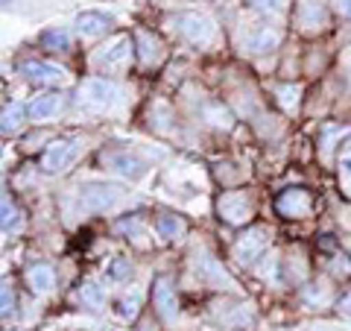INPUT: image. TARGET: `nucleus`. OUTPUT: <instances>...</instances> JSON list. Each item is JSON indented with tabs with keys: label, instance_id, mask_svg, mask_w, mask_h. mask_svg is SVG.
<instances>
[{
	"label": "nucleus",
	"instance_id": "9",
	"mask_svg": "<svg viewBox=\"0 0 351 331\" xmlns=\"http://www.w3.org/2000/svg\"><path fill=\"white\" fill-rule=\"evenodd\" d=\"M276 208L284 217H307L313 208V200L307 191H302V187H290V191H284L276 200Z\"/></svg>",
	"mask_w": 351,
	"mask_h": 331
},
{
	"label": "nucleus",
	"instance_id": "1",
	"mask_svg": "<svg viewBox=\"0 0 351 331\" xmlns=\"http://www.w3.org/2000/svg\"><path fill=\"white\" fill-rule=\"evenodd\" d=\"M170 24L184 41L199 44V47L211 44V38H214V21L199 15V12H176L170 18Z\"/></svg>",
	"mask_w": 351,
	"mask_h": 331
},
{
	"label": "nucleus",
	"instance_id": "32",
	"mask_svg": "<svg viewBox=\"0 0 351 331\" xmlns=\"http://www.w3.org/2000/svg\"><path fill=\"white\" fill-rule=\"evenodd\" d=\"M331 331H337V328H331ZM339 331H343V328H339Z\"/></svg>",
	"mask_w": 351,
	"mask_h": 331
},
{
	"label": "nucleus",
	"instance_id": "19",
	"mask_svg": "<svg viewBox=\"0 0 351 331\" xmlns=\"http://www.w3.org/2000/svg\"><path fill=\"white\" fill-rule=\"evenodd\" d=\"M24 115H29V109H24L21 103H9L3 109V124H0L3 135H12V132H18L21 124H24Z\"/></svg>",
	"mask_w": 351,
	"mask_h": 331
},
{
	"label": "nucleus",
	"instance_id": "31",
	"mask_svg": "<svg viewBox=\"0 0 351 331\" xmlns=\"http://www.w3.org/2000/svg\"><path fill=\"white\" fill-rule=\"evenodd\" d=\"M339 308H343L346 314H351V290H348V293L343 296V299H339Z\"/></svg>",
	"mask_w": 351,
	"mask_h": 331
},
{
	"label": "nucleus",
	"instance_id": "2",
	"mask_svg": "<svg viewBox=\"0 0 351 331\" xmlns=\"http://www.w3.org/2000/svg\"><path fill=\"white\" fill-rule=\"evenodd\" d=\"M120 200V187L117 185H108V182H88L80 187V208L82 212H91V214H100L114 208Z\"/></svg>",
	"mask_w": 351,
	"mask_h": 331
},
{
	"label": "nucleus",
	"instance_id": "23",
	"mask_svg": "<svg viewBox=\"0 0 351 331\" xmlns=\"http://www.w3.org/2000/svg\"><path fill=\"white\" fill-rule=\"evenodd\" d=\"M80 299H82V305H88V308H100V305H103L100 284H94V282H85L82 288H80Z\"/></svg>",
	"mask_w": 351,
	"mask_h": 331
},
{
	"label": "nucleus",
	"instance_id": "29",
	"mask_svg": "<svg viewBox=\"0 0 351 331\" xmlns=\"http://www.w3.org/2000/svg\"><path fill=\"white\" fill-rule=\"evenodd\" d=\"M112 275H114V279H123V275H129V261H117L112 267Z\"/></svg>",
	"mask_w": 351,
	"mask_h": 331
},
{
	"label": "nucleus",
	"instance_id": "30",
	"mask_svg": "<svg viewBox=\"0 0 351 331\" xmlns=\"http://www.w3.org/2000/svg\"><path fill=\"white\" fill-rule=\"evenodd\" d=\"M337 9H339V15L351 18V0H337Z\"/></svg>",
	"mask_w": 351,
	"mask_h": 331
},
{
	"label": "nucleus",
	"instance_id": "13",
	"mask_svg": "<svg viewBox=\"0 0 351 331\" xmlns=\"http://www.w3.org/2000/svg\"><path fill=\"white\" fill-rule=\"evenodd\" d=\"M278 44H281V30L278 27H258L255 32L246 36L243 47L249 53H269V50H276Z\"/></svg>",
	"mask_w": 351,
	"mask_h": 331
},
{
	"label": "nucleus",
	"instance_id": "24",
	"mask_svg": "<svg viewBox=\"0 0 351 331\" xmlns=\"http://www.w3.org/2000/svg\"><path fill=\"white\" fill-rule=\"evenodd\" d=\"M246 3H249L252 9H258V12H272V15H278V12H284L287 0H246Z\"/></svg>",
	"mask_w": 351,
	"mask_h": 331
},
{
	"label": "nucleus",
	"instance_id": "21",
	"mask_svg": "<svg viewBox=\"0 0 351 331\" xmlns=\"http://www.w3.org/2000/svg\"><path fill=\"white\" fill-rule=\"evenodd\" d=\"M0 223H3L6 235L21 226V212H18V205L12 203V196H9V194H3V217H0Z\"/></svg>",
	"mask_w": 351,
	"mask_h": 331
},
{
	"label": "nucleus",
	"instance_id": "8",
	"mask_svg": "<svg viewBox=\"0 0 351 331\" xmlns=\"http://www.w3.org/2000/svg\"><path fill=\"white\" fill-rule=\"evenodd\" d=\"M103 164H106V168H112L114 173L126 176V179H132V182L141 179V176L147 173V164L141 159H135V156H129V152H123V150L103 152Z\"/></svg>",
	"mask_w": 351,
	"mask_h": 331
},
{
	"label": "nucleus",
	"instance_id": "18",
	"mask_svg": "<svg viewBox=\"0 0 351 331\" xmlns=\"http://www.w3.org/2000/svg\"><path fill=\"white\" fill-rule=\"evenodd\" d=\"M135 38L141 44V62H144V65H156L161 59V44H158V38L149 36V32H144V30H141Z\"/></svg>",
	"mask_w": 351,
	"mask_h": 331
},
{
	"label": "nucleus",
	"instance_id": "14",
	"mask_svg": "<svg viewBox=\"0 0 351 331\" xmlns=\"http://www.w3.org/2000/svg\"><path fill=\"white\" fill-rule=\"evenodd\" d=\"M112 27V18L103 15V12H80L76 15V30H80V36H88V38H97L103 36V32Z\"/></svg>",
	"mask_w": 351,
	"mask_h": 331
},
{
	"label": "nucleus",
	"instance_id": "5",
	"mask_svg": "<svg viewBox=\"0 0 351 331\" xmlns=\"http://www.w3.org/2000/svg\"><path fill=\"white\" fill-rule=\"evenodd\" d=\"M217 212H219V217H223L226 223L240 226V223H246V220L252 217V200L243 191H228V194L219 196Z\"/></svg>",
	"mask_w": 351,
	"mask_h": 331
},
{
	"label": "nucleus",
	"instance_id": "26",
	"mask_svg": "<svg viewBox=\"0 0 351 331\" xmlns=\"http://www.w3.org/2000/svg\"><path fill=\"white\" fill-rule=\"evenodd\" d=\"M0 296H3V317L9 319L15 314V293H12V288H9V282H3V290H0Z\"/></svg>",
	"mask_w": 351,
	"mask_h": 331
},
{
	"label": "nucleus",
	"instance_id": "3",
	"mask_svg": "<svg viewBox=\"0 0 351 331\" xmlns=\"http://www.w3.org/2000/svg\"><path fill=\"white\" fill-rule=\"evenodd\" d=\"M117 94H120V88H117L114 82L103 80V76H91V80H85V82L80 85L82 103L91 106V109H108V106H114Z\"/></svg>",
	"mask_w": 351,
	"mask_h": 331
},
{
	"label": "nucleus",
	"instance_id": "7",
	"mask_svg": "<svg viewBox=\"0 0 351 331\" xmlns=\"http://www.w3.org/2000/svg\"><path fill=\"white\" fill-rule=\"evenodd\" d=\"M132 56V38L129 36H120L114 38L108 47H103L100 53L94 56L97 62V68H106V71H114V68H123V65L129 62Z\"/></svg>",
	"mask_w": 351,
	"mask_h": 331
},
{
	"label": "nucleus",
	"instance_id": "15",
	"mask_svg": "<svg viewBox=\"0 0 351 331\" xmlns=\"http://www.w3.org/2000/svg\"><path fill=\"white\" fill-rule=\"evenodd\" d=\"M64 109V97L62 94H41L29 103V117L32 120H47V117H56Z\"/></svg>",
	"mask_w": 351,
	"mask_h": 331
},
{
	"label": "nucleus",
	"instance_id": "27",
	"mask_svg": "<svg viewBox=\"0 0 351 331\" xmlns=\"http://www.w3.org/2000/svg\"><path fill=\"white\" fill-rule=\"evenodd\" d=\"M123 319H135L138 317V296H132V299H123L120 302V311H117Z\"/></svg>",
	"mask_w": 351,
	"mask_h": 331
},
{
	"label": "nucleus",
	"instance_id": "22",
	"mask_svg": "<svg viewBox=\"0 0 351 331\" xmlns=\"http://www.w3.org/2000/svg\"><path fill=\"white\" fill-rule=\"evenodd\" d=\"M196 270H199L202 279H211V275H214L217 282H228V279H226V273H223V267H219V261L211 258V255H205L202 261L196 258Z\"/></svg>",
	"mask_w": 351,
	"mask_h": 331
},
{
	"label": "nucleus",
	"instance_id": "4",
	"mask_svg": "<svg viewBox=\"0 0 351 331\" xmlns=\"http://www.w3.org/2000/svg\"><path fill=\"white\" fill-rule=\"evenodd\" d=\"M80 150H82V144H80V141H73V138L56 141V144L44 152V159H41L44 173H62V170H68L71 164L76 161V156H80Z\"/></svg>",
	"mask_w": 351,
	"mask_h": 331
},
{
	"label": "nucleus",
	"instance_id": "11",
	"mask_svg": "<svg viewBox=\"0 0 351 331\" xmlns=\"http://www.w3.org/2000/svg\"><path fill=\"white\" fill-rule=\"evenodd\" d=\"M21 73L32 82H44V85H53V82H64V71L59 65H50V62H41V59H29L21 65Z\"/></svg>",
	"mask_w": 351,
	"mask_h": 331
},
{
	"label": "nucleus",
	"instance_id": "10",
	"mask_svg": "<svg viewBox=\"0 0 351 331\" xmlns=\"http://www.w3.org/2000/svg\"><path fill=\"white\" fill-rule=\"evenodd\" d=\"M152 302H156V311L161 314V319H173L179 314V299H176V290L167 275H158L156 288H152Z\"/></svg>",
	"mask_w": 351,
	"mask_h": 331
},
{
	"label": "nucleus",
	"instance_id": "25",
	"mask_svg": "<svg viewBox=\"0 0 351 331\" xmlns=\"http://www.w3.org/2000/svg\"><path fill=\"white\" fill-rule=\"evenodd\" d=\"M141 229H144V223H141V217H138V214L123 217V220L117 223V231H126V235H141Z\"/></svg>",
	"mask_w": 351,
	"mask_h": 331
},
{
	"label": "nucleus",
	"instance_id": "28",
	"mask_svg": "<svg viewBox=\"0 0 351 331\" xmlns=\"http://www.w3.org/2000/svg\"><path fill=\"white\" fill-rule=\"evenodd\" d=\"M339 173H343V182H346V187L351 191V156L339 159Z\"/></svg>",
	"mask_w": 351,
	"mask_h": 331
},
{
	"label": "nucleus",
	"instance_id": "6",
	"mask_svg": "<svg viewBox=\"0 0 351 331\" xmlns=\"http://www.w3.org/2000/svg\"><path fill=\"white\" fill-rule=\"evenodd\" d=\"M269 247V231L267 229H249L243 238L237 240V247H234V255L240 264H255L261 255H263V249Z\"/></svg>",
	"mask_w": 351,
	"mask_h": 331
},
{
	"label": "nucleus",
	"instance_id": "20",
	"mask_svg": "<svg viewBox=\"0 0 351 331\" xmlns=\"http://www.w3.org/2000/svg\"><path fill=\"white\" fill-rule=\"evenodd\" d=\"M41 44L47 50H71V32L68 30H62V27H53V30H47L41 36Z\"/></svg>",
	"mask_w": 351,
	"mask_h": 331
},
{
	"label": "nucleus",
	"instance_id": "17",
	"mask_svg": "<svg viewBox=\"0 0 351 331\" xmlns=\"http://www.w3.org/2000/svg\"><path fill=\"white\" fill-rule=\"evenodd\" d=\"M156 229H158V235L164 240H179L184 231H188V223H184L182 217H176V214H161L156 220Z\"/></svg>",
	"mask_w": 351,
	"mask_h": 331
},
{
	"label": "nucleus",
	"instance_id": "12",
	"mask_svg": "<svg viewBox=\"0 0 351 331\" xmlns=\"http://www.w3.org/2000/svg\"><path fill=\"white\" fill-rule=\"evenodd\" d=\"M299 27L302 30H322L328 24V6L325 0H302L299 3Z\"/></svg>",
	"mask_w": 351,
	"mask_h": 331
},
{
	"label": "nucleus",
	"instance_id": "16",
	"mask_svg": "<svg viewBox=\"0 0 351 331\" xmlns=\"http://www.w3.org/2000/svg\"><path fill=\"white\" fill-rule=\"evenodd\" d=\"M27 282L36 293H47L53 284H56V273H53V267H47V264H36V267L27 270Z\"/></svg>",
	"mask_w": 351,
	"mask_h": 331
}]
</instances>
